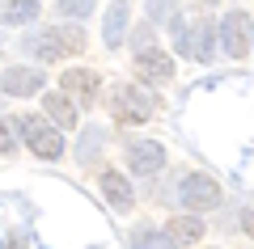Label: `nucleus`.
Listing matches in <instances>:
<instances>
[{"instance_id": "f257e3e1", "label": "nucleus", "mask_w": 254, "mask_h": 249, "mask_svg": "<svg viewBox=\"0 0 254 249\" xmlns=\"http://www.w3.org/2000/svg\"><path fill=\"white\" fill-rule=\"evenodd\" d=\"M13 127L21 131V140H26V148L34 152V156H43V160L64 156V135L55 131L51 123H43V118H34V114H17Z\"/></svg>"}, {"instance_id": "f03ea898", "label": "nucleus", "mask_w": 254, "mask_h": 249, "mask_svg": "<svg viewBox=\"0 0 254 249\" xmlns=\"http://www.w3.org/2000/svg\"><path fill=\"white\" fill-rule=\"evenodd\" d=\"M30 51H34V59H43V63H60L64 55H72V51H81L85 47V38H81V30L76 26H68V30H38L34 38H30Z\"/></svg>"}, {"instance_id": "7ed1b4c3", "label": "nucleus", "mask_w": 254, "mask_h": 249, "mask_svg": "<svg viewBox=\"0 0 254 249\" xmlns=\"http://www.w3.org/2000/svg\"><path fill=\"white\" fill-rule=\"evenodd\" d=\"M153 110H157V98L148 89H136V85H115L110 89V114L119 123H144V118H153Z\"/></svg>"}, {"instance_id": "20e7f679", "label": "nucleus", "mask_w": 254, "mask_h": 249, "mask_svg": "<svg viewBox=\"0 0 254 249\" xmlns=\"http://www.w3.org/2000/svg\"><path fill=\"white\" fill-rule=\"evenodd\" d=\"M178 199L190 207V211H212V207L220 203V186L212 178H203V173H190V178H182Z\"/></svg>"}, {"instance_id": "39448f33", "label": "nucleus", "mask_w": 254, "mask_h": 249, "mask_svg": "<svg viewBox=\"0 0 254 249\" xmlns=\"http://www.w3.org/2000/svg\"><path fill=\"white\" fill-rule=\"evenodd\" d=\"M102 89V76L93 68H64V98L81 101V106H93Z\"/></svg>"}, {"instance_id": "423d86ee", "label": "nucleus", "mask_w": 254, "mask_h": 249, "mask_svg": "<svg viewBox=\"0 0 254 249\" xmlns=\"http://www.w3.org/2000/svg\"><path fill=\"white\" fill-rule=\"evenodd\" d=\"M220 43H225V51L233 55V59H246V55H250V13L246 9L229 13V17L220 21Z\"/></svg>"}, {"instance_id": "0eeeda50", "label": "nucleus", "mask_w": 254, "mask_h": 249, "mask_svg": "<svg viewBox=\"0 0 254 249\" xmlns=\"http://www.w3.org/2000/svg\"><path fill=\"white\" fill-rule=\"evenodd\" d=\"M136 76L148 80V85H165V80H174V59H170V51H161V47L140 51V55H136Z\"/></svg>"}, {"instance_id": "6e6552de", "label": "nucleus", "mask_w": 254, "mask_h": 249, "mask_svg": "<svg viewBox=\"0 0 254 249\" xmlns=\"http://www.w3.org/2000/svg\"><path fill=\"white\" fill-rule=\"evenodd\" d=\"M212 47H216V26H208V21H187V30H182V51H187L190 59L208 63Z\"/></svg>"}, {"instance_id": "1a4fd4ad", "label": "nucleus", "mask_w": 254, "mask_h": 249, "mask_svg": "<svg viewBox=\"0 0 254 249\" xmlns=\"http://www.w3.org/2000/svg\"><path fill=\"white\" fill-rule=\"evenodd\" d=\"M127 160H131V169H136L140 178H153L157 169H165V148L157 140H136L127 148Z\"/></svg>"}, {"instance_id": "9d476101", "label": "nucleus", "mask_w": 254, "mask_h": 249, "mask_svg": "<svg viewBox=\"0 0 254 249\" xmlns=\"http://www.w3.org/2000/svg\"><path fill=\"white\" fill-rule=\"evenodd\" d=\"M43 85H47V80H43L38 68H9L4 76H0V89L9 93V98H34Z\"/></svg>"}, {"instance_id": "9b49d317", "label": "nucleus", "mask_w": 254, "mask_h": 249, "mask_svg": "<svg viewBox=\"0 0 254 249\" xmlns=\"http://www.w3.org/2000/svg\"><path fill=\"white\" fill-rule=\"evenodd\" d=\"M161 237H165V245H195L203 237V220L199 215H174Z\"/></svg>"}, {"instance_id": "f8f14e48", "label": "nucleus", "mask_w": 254, "mask_h": 249, "mask_svg": "<svg viewBox=\"0 0 254 249\" xmlns=\"http://www.w3.org/2000/svg\"><path fill=\"white\" fill-rule=\"evenodd\" d=\"M102 195L110 199V207H115V211H127V207H131V182L123 178V173H115V169H106L102 173Z\"/></svg>"}, {"instance_id": "ddd939ff", "label": "nucleus", "mask_w": 254, "mask_h": 249, "mask_svg": "<svg viewBox=\"0 0 254 249\" xmlns=\"http://www.w3.org/2000/svg\"><path fill=\"white\" fill-rule=\"evenodd\" d=\"M127 0H115L106 9V26H102V38H106V47H119L123 43V34H127Z\"/></svg>"}, {"instance_id": "4468645a", "label": "nucleus", "mask_w": 254, "mask_h": 249, "mask_svg": "<svg viewBox=\"0 0 254 249\" xmlns=\"http://www.w3.org/2000/svg\"><path fill=\"white\" fill-rule=\"evenodd\" d=\"M43 110L51 114V123H55V127H68V131L76 127V106L64 98V93H47V98H43Z\"/></svg>"}, {"instance_id": "2eb2a0df", "label": "nucleus", "mask_w": 254, "mask_h": 249, "mask_svg": "<svg viewBox=\"0 0 254 249\" xmlns=\"http://www.w3.org/2000/svg\"><path fill=\"white\" fill-rule=\"evenodd\" d=\"M38 17V0H13L0 9V26H26Z\"/></svg>"}, {"instance_id": "dca6fc26", "label": "nucleus", "mask_w": 254, "mask_h": 249, "mask_svg": "<svg viewBox=\"0 0 254 249\" xmlns=\"http://www.w3.org/2000/svg\"><path fill=\"white\" fill-rule=\"evenodd\" d=\"M174 9H178V0H148V17H153V21L174 17Z\"/></svg>"}, {"instance_id": "f3484780", "label": "nucleus", "mask_w": 254, "mask_h": 249, "mask_svg": "<svg viewBox=\"0 0 254 249\" xmlns=\"http://www.w3.org/2000/svg\"><path fill=\"white\" fill-rule=\"evenodd\" d=\"M89 9H93V0H60V13H64V17H68V13H72V17H85Z\"/></svg>"}, {"instance_id": "a211bd4d", "label": "nucleus", "mask_w": 254, "mask_h": 249, "mask_svg": "<svg viewBox=\"0 0 254 249\" xmlns=\"http://www.w3.org/2000/svg\"><path fill=\"white\" fill-rule=\"evenodd\" d=\"M131 245H136V249H165V237H161V232H140Z\"/></svg>"}, {"instance_id": "6ab92c4d", "label": "nucleus", "mask_w": 254, "mask_h": 249, "mask_svg": "<svg viewBox=\"0 0 254 249\" xmlns=\"http://www.w3.org/2000/svg\"><path fill=\"white\" fill-rule=\"evenodd\" d=\"M136 47H140V51L153 47V26H136Z\"/></svg>"}, {"instance_id": "aec40b11", "label": "nucleus", "mask_w": 254, "mask_h": 249, "mask_svg": "<svg viewBox=\"0 0 254 249\" xmlns=\"http://www.w3.org/2000/svg\"><path fill=\"white\" fill-rule=\"evenodd\" d=\"M9 152H13V140H9V127L0 123V156H9Z\"/></svg>"}, {"instance_id": "412c9836", "label": "nucleus", "mask_w": 254, "mask_h": 249, "mask_svg": "<svg viewBox=\"0 0 254 249\" xmlns=\"http://www.w3.org/2000/svg\"><path fill=\"white\" fill-rule=\"evenodd\" d=\"M199 4H216V0H199Z\"/></svg>"}]
</instances>
